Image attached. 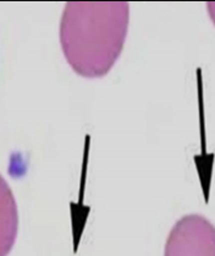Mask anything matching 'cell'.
Returning a JSON list of instances; mask_svg holds the SVG:
<instances>
[{"instance_id": "obj_1", "label": "cell", "mask_w": 215, "mask_h": 256, "mask_svg": "<svg viewBox=\"0 0 215 256\" xmlns=\"http://www.w3.org/2000/svg\"><path fill=\"white\" fill-rule=\"evenodd\" d=\"M129 16V4L124 2H67L60 43L72 69L86 78L105 75L124 48Z\"/></svg>"}, {"instance_id": "obj_2", "label": "cell", "mask_w": 215, "mask_h": 256, "mask_svg": "<svg viewBox=\"0 0 215 256\" xmlns=\"http://www.w3.org/2000/svg\"><path fill=\"white\" fill-rule=\"evenodd\" d=\"M164 256H215V227L200 214L182 217L169 234Z\"/></svg>"}, {"instance_id": "obj_3", "label": "cell", "mask_w": 215, "mask_h": 256, "mask_svg": "<svg viewBox=\"0 0 215 256\" xmlns=\"http://www.w3.org/2000/svg\"><path fill=\"white\" fill-rule=\"evenodd\" d=\"M18 212L9 184L0 176V256H7L16 242Z\"/></svg>"}, {"instance_id": "obj_4", "label": "cell", "mask_w": 215, "mask_h": 256, "mask_svg": "<svg viewBox=\"0 0 215 256\" xmlns=\"http://www.w3.org/2000/svg\"><path fill=\"white\" fill-rule=\"evenodd\" d=\"M207 6H208L209 15H211L212 20H213V22L215 24V2H208V4H207Z\"/></svg>"}]
</instances>
